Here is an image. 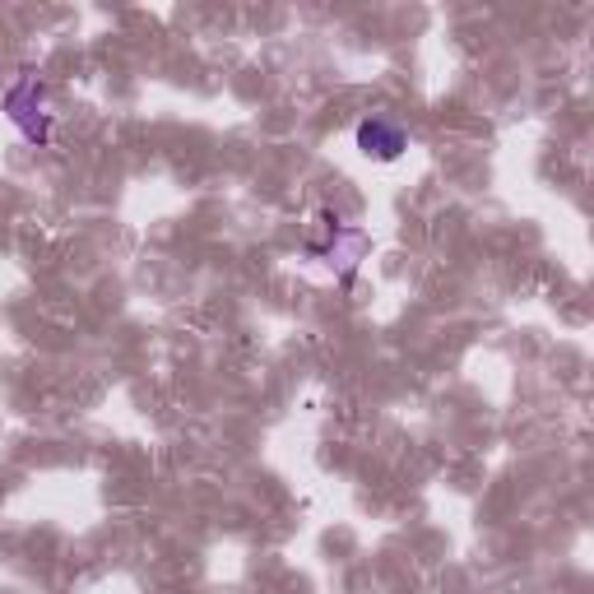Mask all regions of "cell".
<instances>
[{
	"mask_svg": "<svg viewBox=\"0 0 594 594\" xmlns=\"http://www.w3.org/2000/svg\"><path fill=\"white\" fill-rule=\"evenodd\" d=\"M358 149L367 158H376V163H395V158L409 149V135H404L395 121H386V117H367L358 126Z\"/></svg>",
	"mask_w": 594,
	"mask_h": 594,
	"instance_id": "1",
	"label": "cell"
}]
</instances>
